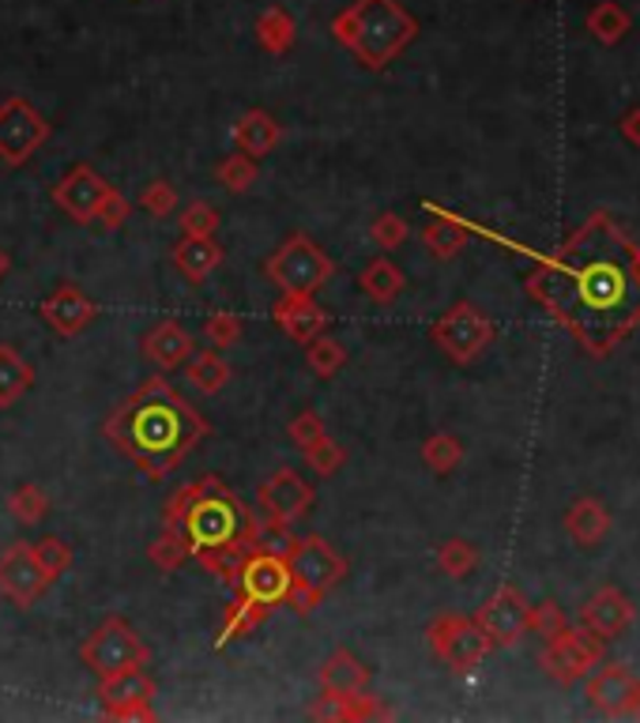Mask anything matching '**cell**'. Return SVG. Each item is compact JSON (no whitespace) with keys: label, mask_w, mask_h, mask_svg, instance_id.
<instances>
[{"label":"cell","mask_w":640,"mask_h":723,"mask_svg":"<svg viewBox=\"0 0 640 723\" xmlns=\"http://www.w3.org/2000/svg\"><path fill=\"white\" fill-rule=\"evenodd\" d=\"M527 290L591 347H607L640 317V249L596 226L576 234L551 264L527 279Z\"/></svg>","instance_id":"cell-1"},{"label":"cell","mask_w":640,"mask_h":723,"mask_svg":"<svg viewBox=\"0 0 640 723\" xmlns=\"http://www.w3.org/2000/svg\"><path fill=\"white\" fill-rule=\"evenodd\" d=\"M106 437L143 475L162 479L207 437V423L196 407L173 392L167 378H148L114 415L106 418Z\"/></svg>","instance_id":"cell-2"},{"label":"cell","mask_w":640,"mask_h":723,"mask_svg":"<svg viewBox=\"0 0 640 723\" xmlns=\"http://www.w3.org/2000/svg\"><path fill=\"white\" fill-rule=\"evenodd\" d=\"M335 39L346 50H354L365 68H384L396 53H404V45L415 39V20L396 4V0H359L351 12H343L332 23Z\"/></svg>","instance_id":"cell-3"},{"label":"cell","mask_w":640,"mask_h":723,"mask_svg":"<svg viewBox=\"0 0 640 723\" xmlns=\"http://www.w3.org/2000/svg\"><path fill=\"white\" fill-rule=\"evenodd\" d=\"M256 524V512L245 506L237 493L215 475H204V490L192 498V506L181 517V532L189 539V551H215L226 543L249 546V532Z\"/></svg>","instance_id":"cell-4"},{"label":"cell","mask_w":640,"mask_h":723,"mask_svg":"<svg viewBox=\"0 0 640 723\" xmlns=\"http://www.w3.org/2000/svg\"><path fill=\"white\" fill-rule=\"evenodd\" d=\"M268 279L279 287V295H317L332 276V261L309 234H287V242L264 264Z\"/></svg>","instance_id":"cell-5"},{"label":"cell","mask_w":640,"mask_h":723,"mask_svg":"<svg viewBox=\"0 0 640 723\" xmlns=\"http://www.w3.org/2000/svg\"><path fill=\"white\" fill-rule=\"evenodd\" d=\"M148 656H151L148 645H143L140 634H136L125 618H106L103 626L84 640V648H79V660H84V667H90L98 679L143 667Z\"/></svg>","instance_id":"cell-6"},{"label":"cell","mask_w":640,"mask_h":723,"mask_svg":"<svg viewBox=\"0 0 640 723\" xmlns=\"http://www.w3.org/2000/svg\"><path fill=\"white\" fill-rule=\"evenodd\" d=\"M45 140H50V121L26 98L0 103V162L4 167H23Z\"/></svg>","instance_id":"cell-7"},{"label":"cell","mask_w":640,"mask_h":723,"mask_svg":"<svg viewBox=\"0 0 640 723\" xmlns=\"http://www.w3.org/2000/svg\"><path fill=\"white\" fill-rule=\"evenodd\" d=\"M287 565H290V573H295V584H301V588L313 592L320 599L346 576V557L335 551L324 535L298 539L295 551L287 554Z\"/></svg>","instance_id":"cell-8"},{"label":"cell","mask_w":640,"mask_h":723,"mask_svg":"<svg viewBox=\"0 0 640 723\" xmlns=\"http://www.w3.org/2000/svg\"><path fill=\"white\" fill-rule=\"evenodd\" d=\"M490 336H493V325L471 306V301H456V306L434 325V343L460 365L471 362L474 354L490 343Z\"/></svg>","instance_id":"cell-9"},{"label":"cell","mask_w":640,"mask_h":723,"mask_svg":"<svg viewBox=\"0 0 640 723\" xmlns=\"http://www.w3.org/2000/svg\"><path fill=\"white\" fill-rule=\"evenodd\" d=\"M50 584L53 581L45 576V570L39 565L31 543H23V539H20V543H12L4 554H0V596L12 599L20 610L34 607V603L45 596Z\"/></svg>","instance_id":"cell-10"},{"label":"cell","mask_w":640,"mask_h":723,"mask_svg":"<svg viewBox=\"0 0 640 723\" xmlns=\"http://www.w3.org/2000/svg\"><path fill=\"white\" fill-rule=\"evenodd\" d=\"M290 588H295V573H290L287 557L249 551V557H245V565H242V576H237V592H242L245 599L271 610V607H279V603H287Z\"/></svg>","instance_id":"cell-11"},{"label":"cell","mask_w":640,"mask_h":723,"mask_svg":"<svg viewBox=\"0 0 640 723\" xmlns=\"http://www.w3.org/2000/svg\"><path fill=\"white\" fill-rule=\"evenodd\" d=\"M151 698H154V682L143 674V667L106 674L98 682V701H103L109 720H154Z\"/></svg>","instance_id":"cell-12"},{"label":"cell","mask_w":640,"mask_h":723,"mask_svg":"<svg viewBox=\"0 0 640 723\" xmlns=\"http://www.w3.org/2000/svg\"><path fill=\"white\" fill-rule=\"evenodd\" d=\"M313 487L295 471V468H282L276 471L271 479H264L260 493H256V509L260 517H271V520H282V524H298L309 509H313Z\"/></svg>","instance_id":"cell-13"},{"label":"cell","mask_w":640,"mask_h":723,"mask_svg":"<svg viewBox=\"0 0 640 723\" xmlns=\"http://www.w3.org/2000/svg\"><path fill=\"white\" fill-rule=\"evenodd\" d=\"M426 637L434 645V652L452 667H471L490 652V637L482 634L479 621L468 618H452V615L437 618Z\"/></svg>","instance_id":"cell-14"},{"label":"cell","mask_w":640,"mask_h":723,"mask_svg":"<svg viewBox=\"0 0 640 723\" xmlns=\"http://www.w3.org/2000/svg\"><path fill=\"white\" fill-rule=\"evenodd\" d=\"M106 192L109 185L103 173H95L79 162V167H72L57 185H53V204H57L72 223H95L98 204L106 200Z\"/></svg>","instance_id":"cell-15"},{"label":"cell","mask_w":640,"mask_h":723,"mask_svg":"<svg viewBox=\"0 0 640 723\" xmlns=\"http://www.w3.org/2000/svg\"><path fill=\"white\" fill-rule=\"evenodd\" d=\"M39 313H42L45 325L53 328V332L68 340V336H79L90 325V320H95L98 306L84 295V290L76 287V283H61V287L53 290L50 298H42Z\"/></svg>","instance_id":"cell-16"},{"label":"cell","mask_w":640,"mask_h":723,"mask_svg":"<svg viewBox=\"0 0 640 723\" xmlns=\"http://www.w3.org/2000/svg\"><path fill=\"white\" fill-rule=\"evenodd\" d=\"M474 621L490 637V645H516L520 634L527 629V603L516 588H498Z\"/></svg>","instance_id":"cell-17"},{"label":"cell","mask_w":640,"mask_h":723,"mask_svg":"<svg viewBox=\"0 0 640 723\" xmlns=\"http://www.w3.org/2000/svg\"><path fill=\"white\" fill-rule=\"evenodd\" d=\"M196 343H192L189 328L178 325V320H159L148 336H143V359H148L159 373H170V370H181Z\"/></svg>","instance_id":"cell-18"},{"label":"cell","mask_w":640,"mask_h":723,"mask_svg":"<svg viewBox=\"0 0 640 723\" xmlns=\"http://www.w3.org/2000/svg\"><path fill=\"white\" fill-rule=\"evenodd\" d=\"M276 325L290 336L295 343L306 347L313 336H320L328 328V313L317 306L313 295H279L276 309H271Z\"/></svg>","instance_id":"cell-19"},{"label":"cell","mask_w":640,"mask_h":723,"mask_svg":"<svg viewBox=\"0 0 640 723\" xmlns=\"http://www.w3.org/2000/svg\"><path fill=\"white\" fill-rule=\"evenodd\" d=\"M218 264H223V245H218L215 237L181 234V242L173 245V268H178L189 283H204L207 276H215Z\"/></svg>","instance_id":"cell-20"},{"label":"cell","mask_w":640,"mask_h":723,"mask_svg":"<svg viewBox=\"0 0 640 723\" xmlns=\"http://www.w3.org/2000/svg\"><path fill=\"white\" fill-rule=\"evenodd\" d=\"M365 685H370V671H365V663L354 652H346V648H335L324 660V667H320V690H324L328 698L362 693Z\"/></svg>","instance_id":"cell-21"},{"label":"cell","mask_w":640,"mask_h":723,"mask_svg":"<svg viewBox=\"0 0 640 723\" xmlns=\"http://www.w3.org/2000/svg\"><path fill=\"white\" fill-rule=\"evenodd\" d=\"M279 136H282V125L271 114H264V109H249V114H242L234 125L237 151L249 155V159H256V162H260L268 151H276Z\"/></svg>","instance_id":"cell-22"},{"label":"cell","mask_w":640,"mask_h":723,"mask_svg":"<svg viewBox=\"0 0 640 723\" xmlns=\"http://www.w3.org/2000/svg\"><path fill=\"white\" fill-rule=\"evenodd\" d=\"M543 663H546V671H551L554 679L573 682L576 674H584L591 663H596V648H591L584 637L557 634V637H551V648H546Z\"/></svg>","instance_id":"cell-23"},{"label":"cell","mask_w":640,"mask_h":723,"mask_svg":"<svg viewBox=\"0 0 640 723\" xmlns=\"http://www.w3.org/2000/svg\"><path fill=\"white\" fill-rule=\"evenodd\" d=\"M31 384H34L31 362L12 343H0V411L20 404V396H26Z\"/></svg>","instance_id":"cell-24"},{"label":"cell","mask_w":640,"mask_h":723,"mask_svg":"<svg viewBox=\"0 0 640 723\" xmlns=\"http://www.w3.org/2000/svg\"><path fill=\"white\" fill-rule=\"evenodd\" d=\"M377 716H388V709L377 704V698L370 693H346V698H320L313 704V720H377Z\"/></svg>","instance_id":"cell-25"},{"label":"cell","mask_w":640,"mask_h":723,"mask_svg":"<svg viewBox=\"0 0 640 723\" xmlns=\"http://www.w3.org/2000/svg\"><path fill=\"white\" fill-rule=\"evenodd\" d=\"M185 378L196 384L200 392L215 396V392H223L226 384H231V362H226L215 347H207V351H192V359L185 362Z\"/></svg>","instance_id":"cell-26"},{"label":"cell","mask_w":640,"mask_h":723,"mask_svg":"<svg viewBox=\"0 0 640 723\" xmlns=\"http://www.w3.org/2000/svg\"><path fill=\"white\" fill-rule=\"evenodd\" d=\"M268 618V607H260V603H253V599H245V596H237L231 607L223 610V621H218V637H215V645L218 648H226L231 640L237 637H249L260 621Z\"/></svg>","instance_id":"cell-27"},{"label":"cell","mask_w":640,"mask_h":723,"mask_svg":"<svg viewBox=\"0 0 640 723\" xmlns=\"http://www.w3.org/2000/svg\"><path fill=\"white\" fill-rule=\"evenodd\" d=\"M359 287H362L373 301L388 306V301H396L399 290H404V272H399L396 264L388 261V256H377V261H370V264L362 268Z\"/></svg>","instance_id":"cell-28"},{"label":"cell","mask_w":640,"mask_h":723,"mask_svg":"<svg viewBox=\"0 0 640 723\" xmlns=\"http://www.w3.org/2000/svg\"><path fill=\"white\" fill-rule=\"evenodd\" d=\"M207 573H215L226 588H237V576H242V565L249 557V546L245 543H226V546H215V551H196L192 554Z\"/></svg>","instance_id":"cell-29"},{"label":"cell","mask_w":640,"mask_h":723,"mask_svg":"<svg viewBox=\"0 0 640 723\" xmlns=\"http://www.w3.org/2000/svg\"><path fill=\"white\" fill-rule=\"evenodd\" d=\"M148 557H151L154 570H162V573H178L181 565H185L189 557H192L185 532H181L178 524H167V532H162V535L148 546Z\"/></svg>","instance_id":"cell-30"},{"label":"cell","mask_w":640,"mask_h":723,"mask_svg":"<svg viewBox=\"0 0 640 723\" xmlns=\"http://www.w3.org/2000/svg\"><path fill=\"white\" fill-rule=\"evenodd\" d=\"M298 535L290 532V524H282V520H271V517H256L253 532H249V551H264V554H279L287 557L295 551Z\"/></svg>","instance_id":"cell-31"},{"label":"cell","mask_w":640,"mask_h":723,"mask_svg":"<svg viewBox=\"0 0 640 723\" xmlns=\"http://www.w3.org/2000/svg\"><path fill=\"white\" fill-rule=\"evenodd\" d=\"M423 245L434 256H441V261H448V256H456L468 245V226L463 223H456V219H448V215H441V219H434V223L426 226L423 231Z\"/></svg>","instance_id":"cell-32"},{"label":"cell","mask_w":640,"mask_h":723,"mask_svg":"<svg viewBox=\"0 0 640 723\" xmlns=\"http://www.w3.org/2000/svg\"><path fill=\"white\" fill-rule=\"evenodd\" d=\"M306 362L313 365L317 378H335V373L346 365V347L335 340V336H313V340L306 343Z\"/></svg>","instance_id":"cell-33"},{"label":"cell","mask_w":640,"mask_h":723,"mask_svg":"<svg viewBox=\"0 0 640 723\" xmlns=\"http://www.w3.org/2000/svg\"><path fill=\"white\" fill-rule=\"evenodd\" d=\"M626 618H629V607H626V599L615 596V592H602V596L596 603H588V610H584V621H588L599 637H610L618 626H626Z\"/></svg>","instance_id":"cell-34"},{"label":"cell","mask_w":640,"mask_h":723,"mask_svg":"<svg viewBox=\"0 0 640 723\" xmlns=\"http://www.w3.org/2000/svg\"><path fill=\"white\" fill-rule=\"evenodd\" d=\"M8 512H12L20 524H39L45 520V512H50V498H45L42 487H34V482H23V487L12 490V498H8Z\"/></svg>","instance_id":"cell-35"},{"label":"cell","mask_w":640,"mask_h":723,"mask_svg":"<svg viewBox=\"0 0 640 723\" xmlns=\"http://www.w3.org/2000/svg\"><path fill=\"white\" fill-rule=\"evenodd\" d=\"M215 178H218V185H223V189L245 192L256 178H260V167H256V159H249V155L234 151V155H226V159L215 167Z\"/></svg>","instance_id":"cell-36"},{"label":"cell","mask_w":640,"mask_h":723,"mask_svg":"<svg viewBox=\"0 0 640 723\" xmlns=\"http://www.w3.org/2000/svg\"><path fill=\"white\" fill-rule=\"evenodd\" d=\"M256 34H260V45L268 53H287L290 42H295V23H290V15L282 8H271V12L260 15Z\"/></svg>","instance_id":"cell-37"},{"label":"cell","mask_w":640,"mask_h":723,"mask_svg":"<svg viewBox=\"0 0 640 723\" xmlns=\"http://www.w3.org/2000/svg\"><path fill=\"white\" fill-rule=\"evenodd\" d=\"M31 551H34V557H39V565L50 581H57V576L72 570V546L57 535H45V539H39V543H31Z\"/></svg>","instance_id":"cell-38"},{"label":"cell","mask_w":640,"mask_h":723,"mask_svg":"<svg viewBox=\"0 0 640 723\" xmlns=\"http://www.w3.org/2000/svg\"><path fill=\"white\" fill-rule=\"evenodd\" d=\"M460 456H463V445L456 442L452 434H434L429 442L423 445V460H426V468H434L437 475H448L460 464Z\"/></svg>","instance_id":"cell-39"},{"label":"cell","mask_w":640,"mask_h":723,"mask_svg":"<svg viewBox=\"0 0 640 723\" xmlns=\"http://www.w3.org/2000/svg\"><path fill=\"white\" fill-rule=\"evenodd\" d=\"M178 223H181V234H189V237H215L223 215H218V208L207 204V200H192Z\"/></svg>","instance_id":"cell-40"},{"label":"cell","mask_w":640,"mask_h":723,"mask_svg":"<svg viewBox=\"0 0 640 723\" xmlns=\"http://www.w3.org/2000/svg\"><path fill=\"white\" fill-rule=\"evenodd\" d=\"M588 26H591V34H599L602 42H618L621 34L629 31V15L621 12L615 0H602L596 12L588 15Z\"/></svg>","instance_id":"cell-41"},{"label":"cell","mask_w":640,"mask_h":723,"mask_svg":"<svg viewBox=\"0 0 640 723\" xmlns=\"http://www.w3.org/2000/svg\"><path fill=\"white\" fill-rule=\"evenodd\" d=\"M607 528V512H602L596 501H580L573 512H569V532L580 539V543H596Z\"/></svg>","instance_id":"cell-42"},{"label":"cell","mask_w":640,"mask_h":723,"mask_svg":"<svg viewBox=\"0 0 640 723\" xmlns=\"http://www.w3.org/2000/svg\"><path fill=\"white\" fill-rule=\"evenodd\" d=\"M474 562H479V554H474V546L463 543V539H448L441 551H437V565H441V573L448 576H468L474 570Z\"/></svg>","instance_id":"cell-43"},{"label":"cell","mask_w":640,"mask_h":723,"mask_svg":"<svg viewBox=\"0 0 640 723\" xmlns=\"http://www.w3.org/2000/svg\"><path fill=\"white\" fill-rule=\"evenodd\" d=\"M306 460H309V468L320 475V479H328V475H335L346 464V448L335 445L332 437H320L313 448H306Z\"/></svg>","instance_id":"cell-44"},{"label":"cell","mask_w":640,"mask_h":723,"mask_svg":"<svg viewBox=\"0 0 640 723\" xmlns=\"http://www.w3.org/2000/svg\"><path fill=\"white\" fill-rule=\"evenodd\" d=\"M173 208H178V189L170 185V181H151L148 189L140 192V212L151 215V219H167L173 215Z\"/></svg>","instance_id":"cell-45"},{"label":"cell","mask_w":640,"mask_h":723,"mask_svg":"<svg viewBox=\"0 0 640 723\" xmlns=\"http://www.w3.org/2000/svg\"><path fill=\"white\" fill-rule=\"evenodd\" d=\"M204 336L207 343L215 347V351H226V347H234L242 340V317L237 313H215L204 320Z\"/></svg>","instance_id":"cell-46"},{"label":"cell","mask_w":640,"mask_h":723,"mask_svg":"<svg viewBox=\"0 0 640 723\" xmlns=\"http://www.w3.org/2000/svg\"><path fill=\"white\" fill-rule=\"evenodd\" d=\"M407 223L399 215H392V212H384L373 219V226H370V237L381 245V249H396V245H404L407 242Z\"/></svg>","instance_id":"cell-47"},{"label":"cell","mask_w":640,"mask_h":723,"mask_svg":"<svg viewBox=\"0 0 640 723\" xmlns=\"http://www.w3.org/2000/svg\"><path fill=\"white\" fill-rule=\"evenodd\" d=\"M320 437H328V429H324V418H320L317 411H301V415H295V423H290V442H295L301 453L313 448Z\"/></svg>","instance_id":"cell-48"},{"label":"cell","mask_w":640,"mask_h":723,"mask_svg":"<svg viewBox=\"0 0 640 723\" xmlns=\"http://www.w3.org/2000/svg\"><path fill=\"white\" fill-rule=\"evenodd\" d=\"M128 212H132V204H128V200H125L117 189H109V192H106V200H103V204H98V215H95V219L106 226V231H117V226H125Z\"/></svg>","instance_id":"cell-49"},{"label":"cell","mask_w":640,"mask_h":723,"mask_svg":"<svg viewBox=\"0 0 640 723\" xmlns=\"http://www.w3.org/2000/svg\"><path fill=\"white\" fill-rule=\"evenodd\" d=\"M527 629H535V634H543V637H557L565 629V618L554 603H543V607L527 610Z\"/></svg>","instance_id":"cell-50"},{"label":"cell","mask_w":640,"mask_h":723,"mask_svg":"<svg viewBox=\"0 0 640 723\" xmlns=\"http://www.w3.org/2000/svg\"><path fill=\"white\" fill-rule=\"evenodd\" d=\"M200 490H204V479H196V482H189V487H181V490L167 501V506H162V520H167V524H181V517H185V509L192 506V498H196Z\"/></svg>","instance_id":"cell-51"},{"label":"cell","mask_w":640,"mask_h":723,"mask_svg":"<svg viewBox=\"0 0 640 723\" xmlns=\"http://www.w3.org/2000/svg\"><path fill=\"white\" fill-rule=\"evenodd\" d=\"M621 132H626L629 140H637V143H640V109H633V114L626 117V125H621Z\"/></svg>","instance_id":"cell-52"},{"label":"cell","mask_w":640,"mask_h":723,"mask_svg":"<svg viewBox=\"0 0 640 723\" xmlns=\"http://www.w3.org/2000/svg\"><path fill=\"white\" fill-rule=\"evenodd\" d=\"M8 268H12V261H8V253H4V249H0V279H4V276H8Z\"/></svg>","instance_id":"cell-53"}]
</instances>
